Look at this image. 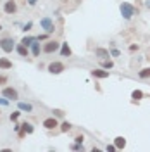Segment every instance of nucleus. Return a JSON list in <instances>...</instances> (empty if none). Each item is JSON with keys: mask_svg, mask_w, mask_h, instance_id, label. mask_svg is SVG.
I'll return each instance as SVG.
<instances>
[{"mask_svg": "<svg viewBox=\"0 0 150 152\" xmlns=\"http://www.w3.org/2000/svg\"><path fill=\"white\" fill-rule=\"evenodd\" d=\"M131 99L133 100H141V99H143V92H141V90H133Z\"/></svg>", "mask_w": 150, "mask_h": 152, "instance_id": "20", "label": "nucleus"}, {"mask_svg": "<svg viewBox=\"0 0 150 152\" xmlns=\"http://www.w3.org/2000/svg\"><path fill=\"white\" fill-rule=\"evenodd\" d=\"M54 114H55V116H59V118H60V116H62V114H64V113H62V111H59V109H55V111H54Z\"/></svg>", "mask_w": 150, "mask_h": 152, "instance_id": "35", "label": "nucleus"}, {"mask_svg": "<svg viewBox=\"0 0 150 152\" xmlns=\"http://www.w3.org/2000/svg\"><path fill=\"white\" fill-rule=\"evenodd\" d=\"M31 28H33V23H31V21H28L26 24H23V31H24V33H28Z\"/></svg>", "mask_w": 150, "mask_h": 152, "instance_id": "26", "label": "nucleus"}, {"mask_svg": "<svg viewBox=\"0 0 150 152\" xmlns=\"http://www.w3.org/2000/svg\"><path fill=\"white\" fill-rule=\"evenodd\" d=\"M114 145L117 147V151L124 149V147H126V138H124V137H116V138H114Z\"/></svg>", "mask_w": 150, "mask_h": 152, "instance_id": "16", "label": "nucleus"}, {"mask_svg": "<svg viewBox=\"0 0 150 152\" xmlns=\"http://www.w3.org/2000/svg\"><path fill=\"white\" fill-rule=\"evenodd\" d=\"M59 48H60V43L59 42H55V40H47L45 45H43V52L45 54H54Z\"/></svg>", "mask_w": 150, "mask_h": 152, "instance_id": "5", "label": "nucleus"}, {"mask_svg": "<svg viewBox=\"0 0 150 152\" xmlns=\"http://www.w3.org/2000/svg\"><path fill=\"white\" fill-rule=\"evenodd\" d=\"M105 151H107V152H116V151H117V147H116L114 143H111V145H107V147H105Z\"/></svg>", "mask_w": 150, "mask_h": 152, "instance_id": "28", "label": "nucleus"}, {"mask_svg": "<svg viewBox=\"0 0 150 152\" xmlns=\"http://www.w3.org/2000/svg\"><path fill=\"white\" fill-rule=\"evenodd\" d=\"M40 28L43 29L45 33H48V35H52L54 31H55V24H54V21H52V18H48V16H45V18L40 19Z\"/></svg>", "mask_w": 150, "mask_h": 152, "instance_id": "3", "label": "nucleus"}, {"mask_svg": "<svg viewBox=\"0 0 150 152\" xmlns=\"http://www.w3.org/2000/svg\"><path fill=\"white\" fill-rule=\"evenodd\" d=\"M0 116H2V113H0Z\"/></svg>", "mask_w": 150, "mask_h": 152, "instance_id": "38", "label": "nucleus"}, {"mask_svg": "<svg viewBox=\"0 0 150 152\" xmlns=\"http://www.w3.org/2000/svg\"><path fill=\"white\" fill-rule=\"evenodd\" d=\"M145 5H147V7L150 9V0H147V2H145Z\"/></svg>", "mask_w": 150, "mask_h": 152, "instance_id": "36", "label": "nucleus"}, {"mask_svg": "<svg viewBox=\"0 0 150 152\" xmlns=\"http://www.w3.org/2000/svg\"><path fill=\"white\" fill-rule=\"evenodd\" d=\"M4 12H5L7 16L16 14V12H17V4H16L14 0H7V2H4Z\"/></svg>", "mask_w": 150, "mask_h": 152, "instance_id": "7", "label": "nucleus"}, {"mask_svg": "<svg viewBox=\"0 0 150 152\" xmlns=\"http://www.w3.org/2000/svg\"><path fill=\"white\" fill-rule=\"evenodd\" d=\"M57 126H59V121H57L54 116H52V118H47V119H43V128H45V130H55Z\"/></svg>", "mask_w": 150, "mask_h": 152, "instance_id": "8", "label": "nucleus"}, {"mask_svg": "<svg viewBox=\"0 0 150 152\" xmlns=\"http://www.w3.org/2000/svg\"><path fill=\"white\" fill-rule=\"evenodd\" d=\"M5 83H7V78H5V76H2V75H0V85H5Z\"/></svg>", "mask_w": 150, "mask_h": 152, "instance_id": "32", "label": "nucleus"}, {"mask_svg": "<svg viewBox=\"0 0 150 152\" xmlns=\"http://www.w3.org/2000/svg\"><path fill=\"white\" fill-rule=\"evenodd\" d=\"M64 69H66V66L62 62H59V61H54V62L48 64V73H52V75H60Z\"/></svg>", "mask_w": 150, "mask_h": 152, "instance_id": "6", "label": "nucleus"}, {"mask_svg": "<svg viewBox=\"0 0 150 152\" xmlns=\"http://www.w3.org/2000/svg\"><path fill=\"white\" fill-rule=\"evenodd\" d=\"M71 151H83V143H78V142H74V143H71V147H69Z\"/></svg>", "mask_w": 150, "mask_h": 152, "instance_id": "24", "label": "nucleus"}, {"mask_svg": "<svg viewBox=\"0 0 150 152\" xmlns=\"http://www.w3.org/2000/svg\"><path fill=\"white\" fill-rule=\"evenodd\" d=\"M92 76L93 78H98V80H105V78H109V69H93L92 71Z\"/></svg>", "mask_w": 150, "mask_h": 152, "instance_id": "11", "label": "nucleus"}, {"mask_svg": "<svg viewBox=\"0 0 150 152\" xmlns=\"http://www.w3.org/2000/svg\"><path fill=\"white\" fill-rule=\"evenodd\" d=\"M0 31H2V24H0Z\"/></svg>", "mask_w": 150, "mask_h": 152, "instance_id": "37", "label": "nucleus"}, {"mask_svg": "<svg viewBox=\"0 0 150 152\" xmlns=\"http://www.w3.org/2000/svg\"><path fill=\"white\" fill-rule=\"evenodd\" d=\"M2 95H4L5 99H9L10 102H12V100H14V102H17V100H19L17 90H16V88H12V86H4V88H2Z\"/></svg>", "mask_w": 150, "mask_h": 152, "instance_id": "4", "label": "nucleus"}, {"mask_svg": "<svg viewBox=\"0 0 150 152\" xmlns=\"http://www.w3.org/2000/svg\"><path fill=\"white\" fill-rule=\"evenodd\" d=\"M17 109H21L23 113H33V105L28 102H19L17 100Z\"/></svg>", "mask_w": 150, "mask_h": 152, "instance_id": "14", "label": "nucleus"}, {"mask_svg": "<svg viewBox=\"0 0 150 152\" xmlns=\"http://www.w3.org/2000/svg\"><path fill=\"white\" fill-rule=\"evenodd\" d=\"M0 69H4V71L12 69V62H10L7 57H0Z\"/></svg>", "mask_w": 150, "mask_h": 152, "instance_id": "15", "label": "nucleus"}, {"mask_svg": "<svg viewBox=\"0 0 150 152\" xmlns=\"http://www.w3.org/2000/svg\"><path fill=\"white\" fill-rule=\"evenodd\" d=\"M0 48H2L5 54L14 52V50H16V42H14V38L12 37H4L2 40H0Z\"/></svg>", "mask_w": 150, "mask_h": 152, "instance_id": "2", "label": "nucleus"}, {"mask_svg": "<svg viewBox=\"0 0 150 152\" xmlns=\"http://www.w3.org/2000/svg\"><path fill=\"white\" fill-rule=\"evenodd\" d=\"M29 50H31V56H33V57H40V54L43 52V47L40 45V42H38V40H35V42L31 43Z\"/></svg>", "mask_w": 150, "mask_h": 152, "instance_id": "9", "label": "nucleus"}, {"mask_svg": "<svg viewBox=\"0 0 150 152\" xmlns=\"http://www.w3.org/2000/svg\"><path fill=\"white\" fill-rule=\"evenodd\" d=\"M21 114H23V111H21V109H17V111H14V113H10L9 119L12 121V123H16V121L19 119V116H21Z\"/></svg>", "mask_w": 150, "mask_h": 152, "instance_id": "19", "label": "nucleus"}, {"mask_svg": "<svg viewBox=\"0 0 150 152\" xmlns=\"http://www.w3.org/2000/svg\"><path fill=\"white\" fill-rule=\"evenodd\" d=\"M119 10H121V16L122 19H126V21H130V19L138 12V10L135 9V5H131L130 2H122L121 5H119Z\"/></svg>", "mask_w": 150, "mask_h": 152, "instance_id": "1", "label": "nucleus"}, {"mask_svg": "<svg viewBox=\"0 0 150 152\" xmlns=\"http://www.w3.org/2000/svg\"><path fill=\"white\" fill-rule=\"evenodd\" d=\"M26 2H28V5H29V7H35V5L38 4V0H26Z\"/></svg>", "mask_w": 150, "mask_h": 152, "instance_id": "31", "label": "nucleus"}, {"mask_svg": "<svg viewBox=\"0 0 150 152\" xmlns=\"http://www.w3.org/2000/svg\"><path fill=\"white\" fill-rule=\"evenodd\" d=\"M130 50H131V52H136V50H138V45H130Z\"/></svg>", "mask_w": 150, "mask_h": 152, "instance_id": "34", "label": "nucleus"}, {"mask_svg": "<svg viewBox=\"0 0 150 152\" xmlns=\"http://www.w3.org/2000/svg\"><path fill=\"white\" fill-rule=\"evenodd\" d=\"M138 76H140L141 80H145V78H150V67H143L141 71H138Z\"/></svg>", "mask_w": 150, "mask_h": 152, "instance_id": "21", "label": "nucleus"}, {"mask_svg": "<svg viewBox=\"0 0 150 152\" xmlns=\"http://www.w3.org/2000/svg\"><path fill=\"white\" fill-rule=\"evenodd\" d=\"M21 128H23V126H21V124H19V123H16V124H14V132H21Z\"/></svg>", "mask_w": 150, "mask_h": 152, "instance_id": "33", "label": "nucleus"}, {"mask_svg": "<svg viewBox=\"0 0 150 152\" xmlns=\"http://www.w3.org/2000/svg\"><path fill=\"white\" fill-rule=\"evenodd\" d=\"M36 40L38 42H45V40H48V33H42V35H38Z\"/></svg>", "mask_w": 150, "mask_h": 152, "instance_id": "27", "label": "nucleus"}, {"mask_svg": "<svg viewBox=\"0 0 150 152\" xmlns=\"http://www.w3.org/2000/svg\"><path fill=\"white\" fill-rule=\"evenodd\" d=\"M74 142H78V143H83V142H84V137H83V135H78V137L74 138Z\"/></svg>", "mask_w": 150, "mask_h": 152, "instance_id": "30", "label": "nucleus"}, {"mask_svg": "<svg viewBox=\"0 0 150 152\" xmlns=\"http://www.w3.org/2000/svg\"><path fill=\"white\" fill-rule=\"evenodd\" d=\"M119 56H121V52H119L117 48L112 47V50H111V57H119Z\"/></svg>", "mask_w": 150, "mask_h": 152, "instance_id": "29", "label": "nucleus"}, {"mask_svg": "<svg viewBox=\"0 0 150 152\" xmlns=\"http://www.w3.org/2000/svg\"><path fill=\"white\" fill-rule=\"evenodd\" d=\"M9 104H10V100H9V99H5V97L2 95V99H0V107H7Z\"/></svg>", "mask_w": 150, "mask_h": 152, "instance_id": "25", "label": "nucleus"}, {"mask_svg": "<svg viewBox=\"0 0 150 152\" xmlns=\"http://www.w3.org/2000/svg\"><path fill=\"white\" fill-rule=\"evenodd\" d=\"M59 52H60V56L62 57H71V47H69V43L67 42H62L60 43V48H59Z\"/></svg>", "mask_w": 150, "mask_h": 152, "instance_id": "13", "label": "nucleus"}, {"mask_svg": "<svg viewBox=\"0 0 150 152\" xmlns=\"http://www.w3.org/2000/svg\"><path fill=\"white\" fill-rule=\"evenodd\" d=\"M95 57H97V59H100V61H103V59H109V57H111V50L102 48V47L95 48Z\"/></svg>", "mask_w": 150, "mask_h": 152, "instance_id": "10", "label": "nucleus"}, {"mask_svg": "<svg viewBox=\"0 0 150 152\" xmlns=\"http://www.w3.org/2000/svg\"><path fill=\"white\" fill-rule=\"evenodd\" d=\"M102 67H103V69H112L114 62L111 61V59H103V61H102Z\"/></svg>", "mask_w": 150, "mask_h": 152, "instance_id": "22", "label": "nucleus"}, {"mask_svg": "<svg viewBox=\"0 0 150 152\" xmlns=\"http://www.w3.org/2000/svg\"><path fill=\"white\" fill-rule=\"evenodd\" d=\"M16 52H17V54H19L21 57H28L31 50H29V47H26V45H23V43L19 42L17 45H16Z\"/></svg>", "mask_w": 150, "mask_h": 152, "instance_id": "12", "label": "nucleus"}, {"mask_svg": "<svg viewBox=\"0 0 150 152\" xmlns=\"http://www.w3.org/2000/svg\"><path fill=\"white\" fill-rule=\"evenodd\" d=\"M59 126H60V132H62V133H67L69 130H71V128H73V124H71V123H67V121H64V123H62V124H59Z\"/></svg>", "mask_w": 150, "mask_h": 152, "instance_id": "23", "label": "nucleus"}, {"mask_svg": "<svg viewBox=\"0 0 150 152\" xmlns=\"http://www.w3.org/2000/svg\"><path fill=\"white\" fill-rule=\"evenodd\" d=\"M36 40V37H31V35H24V37L21 38V43L23 45H26V47H31V43Z\"/></svg>", "mask_w": 150, "mask_h": 152, "instance_id": "17", "label": "nucleus"}, {"mask_svg": "<svg viewBox=\"0 0 150 152\" xmlns=\"http://www.w3.org/2000/svg\"><path fill=\"white\" fill-rule=\"evenodd\" d=\"M21 126H23V132H26V135H31V133L35 132V126H33L31 123H28V121L21 123Z\"/></svg>", "mask_w": 150, "mask_h": 152, "instance_id": "18", "label": "nucleus"}]
</instances>
